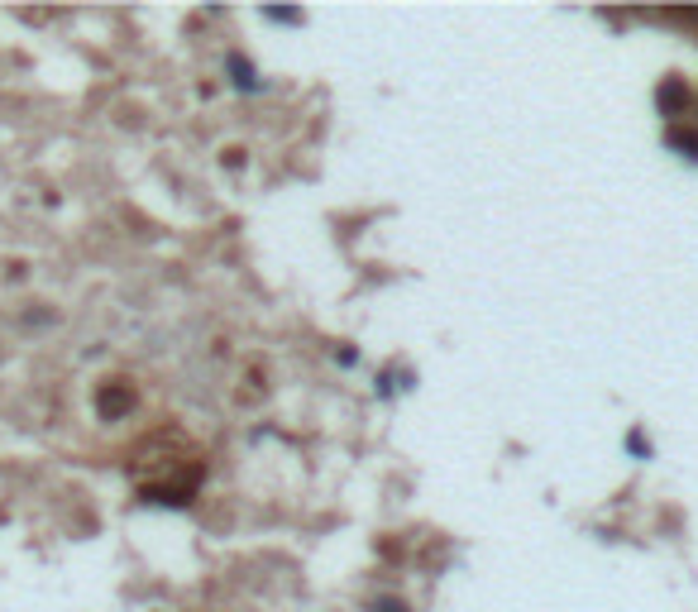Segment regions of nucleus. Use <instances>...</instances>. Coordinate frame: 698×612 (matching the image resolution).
Segmentation results:
<instances>
[{
	"label": "nucleus",
	"mask_w": 698,
	"mask_h": 612,
	"mask_svg": "<svg viewBox=\"0 0 698 612\" xmlns=\"http://www.w3.org/2000/svg\"><path fill=\"white\" fill-rule=\"evenodd\" d=\"M378 612H407L402 603H378Z\"/></svg>",
	"instance_id": "423d86ee"
},
{
	"label": "nucleus",
	"mask_w": 698,
	"mask_h": 612,
	"mask_svg": "<svg viewBox=\"0 0 698 612\" xmlns=\"http://www.w3.org/2000/svg\"><path fill=\"white\" fill-rule=\"evenodd\" d=\"M670 144H675V149H684V153H689V158H698V134H684V130H675V134H670Z\"/></svg>",
	"instance_id": "7ed1b4c3"
},
{
	"label": "nucleus",
	"mask_w": 698,
	"mask_h": 612,
	"mask_svg": "<svg viewBox=\"0 0 698 612\" xmlns=\"http://www.w3.org/2000/svg\"><path fill=\"white\" fill-rule=\"evenodd\" d=\"M268 20H283V24H302V10H268Z\"/></svg>",
	"instance_id": "39448f33"
},
{
	"label": "nucleus",
	"mask_w": 698,
	"mask_h": 612,
	"mask_svg": "<svg viewBox=\"0 0 698 612\" xmlns=\"http://www.w3.org/2000/svg\"><path fill=\"white\" fill-rule=\"evenodd\" d=\"M660 106H665V110H679V106H684V87H679V82L660 87Z\"/></svg>",
	"instance_id": "f03ea898"
},
{
	"label": "nucleus",
	"mask_w": 698,
	"mask_h": 612,
	"mask_svg": "<svg viewBox=\"0 0 698 612\" xmlns=\"http://www.w3.org/2000/svg\"><path fill=\"white\" fill-rule=\"evenodd\" d=\"M235 82H240V87H254V72H249V63H240V58H235Z\"/></svg>",
	"instance_id": "20e7f679"
},
{
	"label": "nucleus",
	"mask_w": 698,
	"mask_h": 612,
	"mask_svg": "<svg viewBox=\"0 0 698 612\" xmlns=\"http://www.w3.org/2000/svg\"><path fill=\"white\" fill-rule=\"evenodd\" d=\"M130 407V393H101V412L106 416H120Z\"/></svg>",
	"instance_id": "f257e3e1"
}]
</instances>
